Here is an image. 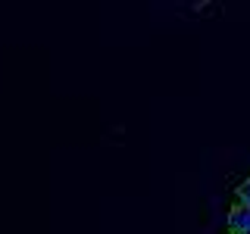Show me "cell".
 I'll return each mask as SVG.
<instances>
[{
	"instance_id": "1",
	"label": "cell",
	"mask_w": 250,
	"mask_h": 234,
	"mask_svg": "<svg viewBox=\"0 0 250 234\" xmlns=\"http://www.w3.org/2000/svg\"><path fill=\"white\" fill-rule=\"evenodd\" d=\"M229 231L231 234L250 231V206H247V203H234V209L229 213Z\"/></svg>"
},
{
	"instance_id": "2",
	"label": "cell",
	"mask_w": 250,
	"mask_h": 234,
	"mask_svg": "<svg viewBox=\"0 0 250 234\" xmlns=\"http://www.w3.org/2000/svg\"><path fill=\"white\" fill-rule=\"evenodd\" d=\"M238 203H247L250 206V178H244L241 187H238Z\"/></svg>"
}]
</instances>
